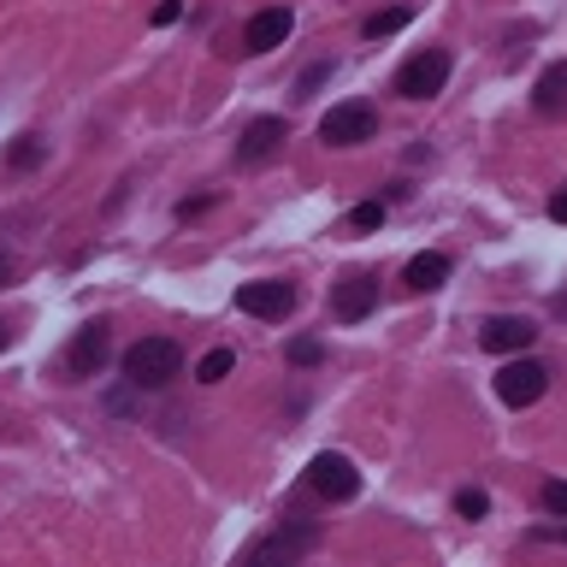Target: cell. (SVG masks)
<instances>
[{
    "label": "cell",
    "instance_id": "6da1fadb",
    "mask_svg": "<svg viewBox=\"0 0 567 567\" xmlns=\"http://www.w3.org/2000/svg\"><path fill=\"white\" fill-rule=\"evenodd\" d=\"M177 372H184V349L172 337H142V343L124 349V384L136 390H166Z\"/></svg>",
    "mask_w": 567,
    "mask_h": 567
},
{
    "label": "cell",
    "instance_id": "7a4b0ae2",
    "mask_svg": "<svg viewBox=\"0 0 567 567\" xmlns=\"http://www.w3.org/2000/svg\"><path fill=\"white\" fill-rule=\"evenodd\" d=\"M450 71H455L450 48H420L414 60L396 71V95H402V101H432V95H443Z\"/></svg>",
    "mask_w": 567,
    "mask_h": 567
},
{
    "label": "cell",
    "instance_id": "3957f363",
    "mask_svg": "<svg viewBox=\"0 0 567 567\" xmlns=\"http://www.w3.org/2000/svg\"><path fill=\"white\" fill-rule=\"evenodd\" d=\"M549 390V367L544 361H532V354L520 349L514 361H503L496 367V402L503 408H532Z\"/></svg>",
    "mask_w": 567,
    "mask_h": 567
},
{
    "label": "cell",
    "instance_id": "277c9868",
    "mask_svg": "<svg viewBox=\"0 0 567 567\" xmlns=\"http://www.w3.org/2000/svg\"><path fill=\"white\" fill-rule=\"evenodd\" d=\"M372 136H379V106L372 101H337L319 118V142H331V148H354V142H372Z\"/></svg>",
    "mask_w": 567,
    "mask_h": 567
},
{
    "label": "cell",
    "instance_id": "5b68a950",
    "mask_svg": "<svg viewBox=\"0 0 567 567\" xmlns=\"http://www.w3.org/2000/svg\"><path fill=\"white\" fill-rule=\"evenodd\" d=\"M301 478H308V491H313V496H326V503H349V496H361V473H354V461H349V455H337V450L313 455Z\"/></svg>",
    "mask_w": 567,
    "mask_h": 567
},
{
    "label": "cell",
    "instance_id": "8992f818",
    "mask_svg": "<svg viewBox=\"0 0 567 567\" xmlns=\"http://www.w3.org/2000/svg\"><path fill=\"white\" fill-rule=\"evenodd\" d=\"M296 284H284V278H255V284H243L237 290V308L248 319H290L296 313Z\"/></svg>",
    "mask_w": 567,
    "mask_h": 567
},
{
    "label": "cell",
    "instance_id": "52a82bcc",
    "mask_svg": "<svg viewBox=\"0 0 567 567\" xmlns=\"http://www.w3.org/2000/svg\"><path fill=\"white\" fill-rule=\"evenodd\" d=\"M106 354H113V337H106L101 319H89V326L71 331V343H65V367L78 372V379H95V372L106 367Z\"/></svg>",
    "mask_w": 567,
    "mask_h": 567
},
{
    "label": "cell",
    "instance_id": "ba28073f",
    "mask_svg": "<svg viewBox=\"0 0 567 567\" xmlns=\"http://www.w3.org/2000/svg\"><path fill=\"white\" fill-rule=\"evenodd\" d=\"M532 343H538V326L526 313H491L478 326V349H491V354H520Z\"/></svg>",
    "mask_w": 567,
    "mask_h": 567
},
{
    "label": "cell",
    "instance_id": "9c48e42d",
    "mask_svg": "<svg viewBox=\"0 0 567 567\" xmlns=\"http://www.w3.org/2000/svg\"><path fill=\"white\" fill-rule=\"evenodd\" d=\"M290 30H296V12L290 7H260L243 24V53H272V48L290 42Z\"/></svg>",
    "mask_w": 567,
    "mask_h": 567
},
{
    "label": "cell",
    "instance_id": "30bf717a",
    "mask_svg": "<svg viewBox=\"0 0 567 567\" xmlns=\"http://www.w3.org/2000/svg\"><path fill=\"white\" fill-rule=\"evenodd\" d=\"M372 308H379V284H372V278H343L331 290V319H337V326H361Z\"/></svg>",
    "mask_w": 567,
    "mask_h": 567
},
{
    "label": "cell",
    "instance_id": "8fae6325",
    "mask_svg": "<svg viewBox=\"0 0 567 567\" xmlns=\"http://www.w3.org/2000/svg\"><path fill=\"white\" fill-rule=\"evenodd\" d=\"M290 136V124L284 118H255V124H243V136H237V159L243 166H260V159H272L278 154V142Z\"/></svg>",
    "mask_w": 567,
    "mask_h": 567
},
{
    "label": "cell",
    "instance_id": "7c38bea8",
    "mask_svg": "<svg viewBox=\"0 0 567 567\" xmlns=\"http://www.w3.org/2000/svg\"><path fill=\"white\" fill-rule=\"evenodd\" d=\"M313 544H319V532H313V526H296V532L284 526L278 538H260L255 549H248V561H296V556H308Z\"/></svg>",
    "mask_w": 567,
    "mask_h": 567
},
{
    "label": "cell",
    "instance_id": "4fadbf2b",
    "mask_svg": "<svg viewBox=\"0 0 567 567\" xmlns=\"http://www.w3.org/2000/svg\"><path fill=\"white\" fill-rule=\"evenodd\" d=\"M532 106H538L544 118H567V60L538 71V83H532Z\"/></svg>",
    "mask_w": 567,
    "mask_h": 567
},
{
    "label": "cell",
    "instance_id": "5bb4252c",
    "mask_svg": "<svg viewBox=\"0 0 567 567\" xmlns=\"http://www.w3.org/2000/svg\"><path fill=\"white\" fill-rule=\"evenodd\" d=\"M443 278H450V255H437V248H425V255H414V260L402 266V284H408V290H414V296L437 290Z\"/></svg>",
    "mask_w": 567,
    "mask_h": 567
},
{
    "label": "cell",
    "instance_id": "9a60e30c",
    "mask_svg": "<svg viewBox=\"0 0 567 567\" xmlns=\"http://www.w3.org/2000/svg\"><path fill=\"white\" fill-rule=\"evenodd\" d=\"M42 159H48V142H42V136H18L12 154H7V166H12V172H35Z\"/></svg>",
    "mask_w": 567,
    "mask_h": 567
},
{
    "label": "cell",
    "instance_id": "2e32d148",
    "mask_svg": "<svg viewBox=\"0 0 567 567\" xmlns=\"http://www.w3.org/2000/svg\"><path fill=\"white\" fill-rule=\"evenodd\" d=\"M408 18H414V12H408V7H390V12H372V18H367V24H361V35H367V42H379V35H396V30L408 24Z\"/></svg>",
    "mask_w": 567,
    "mask_h": 567
},
{
    "label": "cell",
    "instance_id": "e0dca14e",
    "mask_svg": "<svg viewBox=\"0 0 567 567\" xmlns=\"http://www.w3.org/2000/svg\"><path fill=\"white\" fill-rule=\"evenodd\" d=\"M230 367H237V354H230V349H207L202 367H195V379H202V384H219Z\"/></svg>",
    "mask_w": 567,
    "mask_h": 567
},
{
    "label": "cell",
    "instance_id": "ac0fdd59",
    "mask_svg": "<svg viewBox=\"0 0 567 567\" xmlns=\"http://www.w3.org/2000/svg\"><path fill=\"white\" fill-rule=\"evenodd\" d=\"M319 361H326L319 337H290V367H319Z\"/></svg>",
    "mask_w": 567,
    "mask_h": 567
},
{
    "label": "cell",
    "instance_id": "d6986e66",
    "mask_svg": "<svg viewBox=\"0 0 567 567\" xmlns=\"http://www.w3.org/2000/svg\"><path fill=\"white\" fill-rule=\"evenodd\" d=\"M331 71H337L331 60H313V65H308V71H301V78H296V101H308V95H313V89H319V83H326V78H331Z\"/></svg>",
    "mask_w": 567,
    "mask_h": 567
},
{
    "label": "cell",
    "instance_id": "ffe728a7",
    "mask_svg": "<svg viewBox=\"0 0 567 567\" xmlns=\"http://www.w3.org/2000/svg\"><path fill=\"white\" fill-rule=\"evenodd\" d=\"M349 225H354V230H379V225H384V202H354V207H349Z\"/></svg>",
    "mask_w": 567,
    "mask_h": 567
},
{
    "label": "cell",
    "instance_id": "44dd1931",
    "mask_svg": "<svg viewBox=\"0 0 567 567\" xmlns=\"http://www.w3.org/2000/svg\"><path fill=\"white\" fill-rule=\"evenodd\" d=\"M485 508H491L485 491H455V514H461V520H485Z\"/></svg>",
    "mask_w": 567,
    "mask_h": 567
},
{
    "label": "cell",
    "instance_id": "7402d4cb",
    "mask_svg": "<svg viewBox=\"0 0 567 567\" xmlns=\"http://www.w3.org/2000/svg\"><path fill=\"white\" fill-rule=\"evenodd\" d=\"M544 508L567 520V478H549V485H544Z\"/></svg>",
    "mask_w": 567,
    "mask_h": 567
},
{
    "label": "cell",
    "instance_id": "603a6c76",
    "mask_svg": "<svg viewBox=\"0 0 567 567\" xmlns=\"http://www.w3.org/2000/svg\"><path fill=\"white\" fill-rule=\"evenodd\" d=\"M177 18H184V0H159L154 7V24H177Z\"/></svg>",
    "mask_w": 567,
    "mask_h": 567
},
{
    "label": "cell",
    "instance_id": "cb8c5ba5",
    "mask_svg": "<svg viewBox=\"0 0 567 567\" xmlns=\"http://www.w3.org/2000/svg\"><path fill=\"white\" fill-rule=\"evenodd\" d=\"M549 219H556V225H567V184H561L556 195H549Z\"/></svg>",
    "mask_w": 567,
    "mask_h": 567
},
{
    "label": "cell",
    "instance_id": "d4e9b609",
    "mask_svg": "<svg viewBox=\"0 0 567 567\" xmlns=\"http://www.w3.org/2000/svg\"><path fill=\"white\" fill-rule=\"evenodd\" d=\"M7 278H12V260H7V255H0V284H7Z\"/></svg>",
    "mask_w": 567,
    "mask_h": 567
},
{
    "label": "cell",
    "instance_id": "484cf974",
    "mask_svg": "<svg viewBox=\"0 0 567 567\" xmlns=\"http://www.w3.org/2000/svg\"><path fill=\"white\" fill-rule=\"evenodd\" d=\"M7 343H12V331H7V326H0V354H7Z\"/></svg>",
    "mask_w": 567,
    "mask_h": 567
},
{
    "label": "cell",
    "instance_id": "4316f807",
    "mask_svg": "<svg viewBox=\"0 0 567 567\" xmlns=\"http://www.w3.org/2000/svg\"><path fill=\"white\" fill-rule=\"evenodd\" d=\"M556 538H561V544H567V526H561V532H556Z\"/></svg>",
    "mask_w": 567,
    "mask_h": 567
}]
</instances>
